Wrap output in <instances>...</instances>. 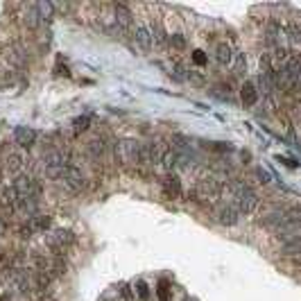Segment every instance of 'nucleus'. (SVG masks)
<instances>
[{"mask_svg":"<svg viewBox=\"0 0 301 301\" xmlns=\"http://www.w3.org/2000/svg\"><path fill=\"white\" fill-rule=\"evenodd\" d=\"M233 61H236V72H245V54L242 53H233Z\"/></svg>","mask_w":301,"mask_h":301,"instance_id":"23","label":"nucleus"},{"mask_svg":"<svg viewBox=\"0 0 301 301\" xmlns=\"http://www.w3.org/2000/svg\"><path fill=\"white\" fill-rule=\"evenodd\" d=\"M186 301H193V299H186Z\"/></svg>","mask_w":301,"mask_h":301,"instance_id":"31","label":"nucleus"},{"mask_svg":"<svg viewBox=\"0 0 301 301\" xmlns=\"http://www.w3.org/2000/svg\"><path fill=\"white\" fill-rule=\"evenodd\" d=\"M34 233H36V231L32 229V224H30V220H27L25 224H18V227H16V236H18L20 240H30V238L34 236Z\"/></svg>","mask_w":301,"mask_h":301,"instance_id":"20","label":"nucleus"},{"mask_svg":"<svg viewBox=\"0 0 301 301\" xmlns=\"http://www.w3.org/2000/svg\"><path fill=\"white\" fill-rule=\"evenodd\" d=\"M215 61L222 68H231L233 66V50L229 43H217L215 46Z\"/></svg>","mask_w":301,"mask_h":301,"instance_id":"11","label":"nucleus"},{"mask_svg":"<svg viewBox=\"0 0 301 301\" xmlns=\"http://www.w3.org/2000/svg\"><path fill=\"white\" fill-rule=\"evenodd\" d=\"M256 177L261 179V183H269V181H272V179H269V175L263 170V168H258V170H256Z\"/></svg>","mask_w":301,"mask_h":301,"instance_id":"26","label":"nucleus"},{"mask_svg":"<svg viewBox=\"0 0 301 301\" xmlns=\"http://www.w3.org/2000/svg\"><path fill=\"white\" fill-rule=\"evenodd\" d=\"M59 183L64 186L68 193L77 195V193H84L86 186H89V179L84 177V172L79 170L77 165H68V170L64 172V177L59 179Z\"/></svg>","mask_w":301,"mask_h":301,"instance_id":"4","label":"nucleus"},{"mask_svg":"<svg viewBox=\"0 0 301 301\" xmlns=\"http://www.w3.org/2000/svg\"><path fill=\"white\" fill-rule=\"evenodd\" d=\"M66 272H68V263L64 261V256H50L48 274H50L54 281H57V279H61V276H66Z\"/></svg>","mask_w":301,"mask_h":301,"instance_id":"12","label":"nucleus"},{"mask_svg":"<svg viewBox=\"0 0 301 301\" xmlns=\"http://www.w3.org/2000/svg\"><path fill=\"white\" fill-rule=\"evenodd\" d=\"M131 39H134V43H136L141 50H152L154 48V41H152V32H150V27L147 25H134L131 27Z\"/></svg>","mask_w":301,"mask_h":301,"instance_id":"8","label":"nucleus"},{"mask_svg":"<svg viewBox=\"0 0 301 301\" xmlns=\"http://www.w3.org/2000/svg\"><path fill=\"white\" fill-rule=\"evenodd\" d=\"M102 301H123V299H120V295L116 292V288H113V290H109V292L102 297Z\"/></svg>","mask_w":301,"mask_h":301,"instance_id":"25","label":"nucleus"},{"mask_svg":"<svg viewBox=\"0 0 301 301\" xmlns=\"http://www.w3.org/2000/svg\"><path fill=\"white\" fill-rule=\"evenodd\" d=\"M134 292H136V297L141 301H150V297H152V288L145 279H138V281L134 283Z\"/></svg>","mask_w":301,"mask_h":301,"instance_id":"16","label":"nucleus"},{"mask_svg":"<svg viewBox=\"0 0 301 301\" xmlns=\"http://www.w3.org/2000/svg\"><path fill=\"white\" fill-rule=\"evenodd\" d=\"M157 297H159V301H170V283H168V279H159Z\"/></svg>","mask_w":301,"mask_h":301,"instance_id":"19","label":"nucleus"},{"mask_svg":"<svg viewBox=\"0 0 301 301\" xmlns=\"http://www.w3.org/2000/svg\"><path fill=\"white\" fill-rule=\"evenodd\" d=\"M161 190H163V195L168 197V199H172V202L183 199L181 179H179V175H175V172H165L163 181H161Z\"/></svg>","mask_w":301,"mask_h":301,"instance_id":"6","label":"nucleus"},{"mask_svg":"<svg viewBox=\"0 0 301 301\" xmlns=\"http://www.w3.org/2000/svg\"><path fill=\"white\" fill-rule=\"evenodd\" d=\"M25 168V157L18 154V152H12V154H7L5 159V170L7 172H14V175H20Z\"/></svg>","mask_w":301,"mask_h":301,"instance_id":"13","label":"nucleus"},{"mask_svg":"<svg viewBox=\"0 0 301 301\" xmlns=\"http://www.w3.org/2000/svg\"><path fill=\"white\" fill-rule=\"evenodd\" d=\"M120 295V299L123 301H134L136 299V292H134V285L131 283H127V281H123V283H118V290H116Z\"/></svg>","mask_w":301,"mask_h":301,"instance_id":"17","label":"nucleus"},{"mask_svg":"<svg viewBox=\"0 0 301 301\" xmlns=\"http://www.w3.org/2000/svg\"><path fill=\"white\" fill-rule=\"evenodd\" d=\"M193 61H195L197 66H204L209 59H206V54H204L202 50H195V53H193Z\"/></svg>","mask_w":301,"mask_h":301,"instance_id":"24","label":"nucleus"},{"mask_svg":"<svg viewBox=\"0 0 301 301\" xmlns=\"http://www.w3.org/2000/svg\"><path fill=\"white\" fill-rule=\"evenodd\" d=\"M111 12H113L116 30H118L120 34H129L131 27H134V12L129 9V5H124V2H113Z\"/></svg>","mask_w":301,"mask_h":301,"instance_id":"5","label":"nucleus"},{"mask_svg":"<svg viewBox=\"0 0 301 301\" xmlns=\"http://www.w3.org/2000/svg\"><path fill=\"white\" fill-rule=\"evenodd\" d=\"M186 46H188V41H186V36L181 32L172 34L170 39H168V48L170 50H186Z\"/></svg>","mask_w":301,"mask_h":301,"instance_id":"18","label":"nucleus"},{"mask_svg":"<svg viewBox=\"0 0 301 301\" xmlns=\"http://www.w3.org/2000/svg\"><path fill=\"white\" fill-rule=\"evenodd\" d=\"M285 32H288V39L292 41V43H299L301 46V27L297 25V23H288Z\"/></svg>","mask_w":301,"mask_h":301,"instance_id":"21","label":"nucleus"},{"mask_svg":"<svg viewBox=\"0 0 301 301\" xmlns=\"http://www.w3.org/2000/svg\"><path fill=\"white\" fill-rule=\"evenodd\" d=\"M57 72H59V75H64V77H68V75H71V72H68V68H66V66H61V64H57Z\"/></svg>","mask_w":301,"mask_h":301,"instance_id":"28","label":"nucleus"},{"mask_svg":"<svg viewBox=\"0 0 301 301\" xmlns=\"http://www.w3.org/2000/svg\"><path fill=\"white\" fill-rule=\"evenodd\" d=\"M279 161H283V163L288 165V168H299V163H297V161H292V159H283V157H279Z\"/></svg>","mask_w":301,"mask_h":301,"instance_id":"27","label":"nucleus"},{"mask_svg":"<svg viewBox=\"0 0 301 301\" xmlns=\"http://www.w3.org/2000/svg\"><path fill=\"white\" fill-rule=\"evenodd\" d=\"M14 141H16V145H20V147H32V145L36 143V131H34L32 127H16V129H14Z\"/></svg>","mask_w":301,"mask_h":301,"instance_id":"9","label":"nucleus"},{"mask_svg":"<svg viewBox=\"0 0 301 301\" xmlns=\"http://www.w3.org/2000/svg\"><path fill=\"white\" fill-rule=\"evenodd\" d=\"M120 152H123V168L129 172H138L141 163V143L134 138H123L120 141Z\"/></svg>","mask_w":301,"mask_h":301,"instance_id":"3","label":"nucleus"},{"mask_svg":"<svg viewBox=\"0 0 301 301\" xmlns=\"http://www.w3.org/2000/svg\"><path fill=\"white\" fill-rule=\"evenodd\" d=\"M258 89H256V84L254 82H242V86H240V102L245 106H254L256 102H258Z\"/></svg>","mask_w":301,"mask_h":301,"instance_id":"10","label":"nucleus"},{"mask_svg":"<svg viewBox=\"0 0 301 301\" xmlns=\"http://www.w3.org/2000/svg\"><path fill=\"white\" fill-rule=\"evenodd\" d=\"M213 217H215L217 224H222V227H233L238 224L240 220V213L233 204H220L217 209H213Z\"/></svg>","mask_w":301,"mask_h":301,"instance_id":"7","label":"nucleus"},{"mask_svg":"<svg viewBox=\"0 0 301 301\" xmlns=\"http://www.w3.org/2000/svg\"><path fill=\"white\" fill-rule=\"evenodd\" d=\"M30 224H32L34 231H53V217L50 215H34L32 220H30Z\"/></svg>","mask_w":301,"mask_h":301,"instance_id":"14","label":"nucleus"},{"mask_svg":"<svg viewBox=\"0 0 301 301\" xmlns=\"http://www.w3.org/2000/svg\"><path fill=\"white\" fill-rule=\"evenodd\" d=\"M0 301H12V292H2V295H0Z\"/></svg>","mask_w":301,"mask_h":301,"instance_id":"29","label":"nucleus"},{"mask_svg":"<svg viewBox=\"0 0 301 301\" xmlns=\"http://www.w3.org/2000/svg\"><path fill=\"white\" fill-rule=\"evenodd\" d=\"M229 188L233 193V206L238 209V213L240 215H254L258 204H261V199H258L254 190L249 188L247 183H242L240 179H231Z\"/></svg>","mask_w":301,"mask_h":301,"instance_id":"1","label":"nucleus"},{"mask_svg":"<svg viewBox=\"0 0 301 301\" xmlns=\"http://www.w3.org/2000/svg\"><path fill=\"white\" fill-rule=\"evenodd\" d=\"M281 254L285 256H295V254H301V238L292 236L290 240H285L281 245Z\"/></svg>","mask_w":301,"mask_h":301,"instance_id":"15","label":"nucleus"},{"mask_svg":"<svg viewBox=\"0 0 301 301\" xmlns=\"http://www.w3.org/2000/svg\"><path fill=\"white\" fill-rule=\"evenodd\" d=\"M72 127H75V131H77V134H84V131L91 127V116H79V118H75Z\"/></svg>","mask_w":301,"mask_h":301,"instance_id":"22","label":"nucleus"},{"mask_svg":"<svg viewBox=\"0 0 301 301\" xmlns=\"http://www.w3.org/2000/svg\"><path fill=\"white\" fill-rule=\"evenodd\" d=\"M5 229V220H2V217H0V231Z\"/></svg>","mask_w":301,"mask_h":301,"instance_id":"30","label":"nucleus"},{"mask_svg":"<svg viewBox=\"0 0 301 301\" xmlns=\"http://www.w3.org/2000/svg\"><path fill=\"white\" fill-rule=\"evenodd\" d=\"M77 242V236H75V231L71 229H53L46 233V247L53 251V256H64L68 249L72 247Z\"/></svg>","mask_w":301,"mask_h":301,"instance_id":"2","label":"nucleus"}]
</instances>
